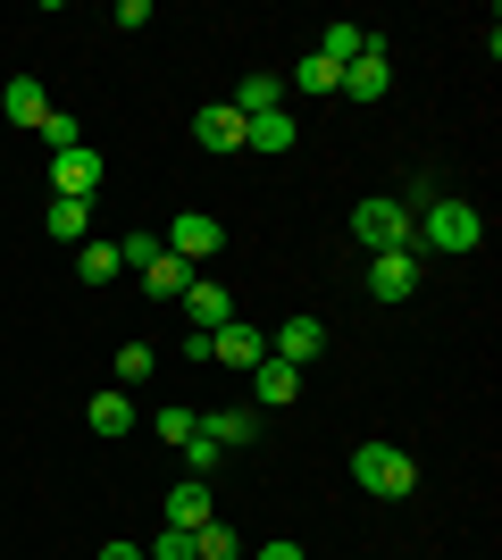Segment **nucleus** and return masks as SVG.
Masks as SVG:
<instances>
[{
  "label": "nucleus",
  "mask_w": 502,
  "mask_h": 560,
  "mask_svg": "<svg viewBox=\"0 0 502 560\" xmlns=\"http://www.w3.org/2000/svg\"><path fill=\"white\" fill-rule=\"evenodd\" d=\"M352 486L377 493V502H402V493H419V460H410L402 444H360L352 452Z\"/></svg>",
  "instance_id": "obj_1"
},
{
  "label": "nucleus",
  "mask_w": 502,
  "mask_h": 560,
  "mask_svg": "<svg viewBox=\"0 0 502 560\" xmlns=\"http://www.w3.org/2000/svg\"><path fill=\"white\" fill-rule=\"evenodd\" d=\"M410 234H419V218H410L402 201H360V210H352V243L369 259H377V252H419Z\"/></svg>",
  "instance_id": "obj_2"
},
{
  "label": "nucleus",
  "mask_w": 502,
  "mask_h": 560,
  "mask_svg": "<svg viewBox=\"0 0 502 560\" xmlns=\"http://www.w3.org/2000/svg\"><path fill=\"white\" fill-rule=\"evenodd\" d=\"M410 243H428V252H478L486 243V218L469 210V201H435V210H419V234H410Z\"/></svg>",
  "instance_id": "obj_3"
},
{
  "label": "nucleus",
  "mask_w": 502,
  "mask_h": 560,
  "mask_svg": "<svg viewBox=\"0 0 502 560\" xmlns=\"http://www.w3.org/2000/svg\"><path fill=\"white\" fill-rule=\"evenodd\" d=\"M160 243H167V252H176V259H185V268H201V259H218V243H226V226H218L210 210H185V218H176V226L160 234Z\"/></svg>",
  "instance_id": "obj_4"
},
{
  "label": "nucleus",
  "mask_w": 502,
  "mask_h": 560,
  "mask_svg": "<svg viewBox=\"0 0 502 560\" xmlns=\"http://www.w3.org/2000/svg\"><path fill=\"white\" fill-rule=\"evenodd\" d=\"M335 93H352V101H385L394 93V59H385V34H369V50H360L352 68H343V84Z\"/></svg>",
  "instance_id": "obj_5"
},
{
  "label": "nucleus",
  "mask_w": 502,
  "mask_h": 560,
  "mask_svg": "<svg viewBox=\"0 0 502 560\" xmlns=\"http://www.w3.org/2000/svg\"><path fill=\"white\" fill-rule=\"evenodd\" d=\"M50 192H59V201H93V192H101V160H93V142L50 160Z\"/></svg>",
  "instance_id": "obj_6"
},
{
  "label": "nucleus",
  "mask_w": 502,
  "mask_h": 560,
  "mask_svg": "<svg viewBox=\"0 0 502 560\" xmlns=\"http://www.w3.org/2000/svg\"><path fill=\"white\" fill-rule=\"evenodd\" d=\"M369 293L377 302H410L419 293V252H377L369 259Z\"/></svg>",
  "instance_id": "obj_7"
},
{
  "label": "nucleus",
  "mask_w": 502,
  "mask_h": 560,
  "mask_svg": "<svg viewBox=\"0 0 502 560\" xmlns=\"http://www.w3.org/2000/svg\"><path fill=\"white\" fill-rule=\"evenodd\" d=\"M210 360H218V369H260V360H268V335L243 327V318H226V327L210 335Z\"/></svg>",
  "instance_id": "obj_8"
},
{
  "label": "nucleus",
  "mask_w": 502,
  "mask_h": 560,
  "mask_svg": "<svg viewBox=\"0 0 502 560\" xmlns=\"http://www.w3.org/2000/svg\"><path fill=\"white\" fill-rule=\"evenodd\" d=\"M185 318H192L201 335H218L226 318H235V293H226L218 277H192V284H185Z\"/></svg>",
  "instance_id": "obj_9"
},
{
  "label": "nucleus",
  "mask_w": 502,
  "mask_h": 560,
  "mask_svg": "<svg viewBox=\"0 0 502 560\" xmlns=\"http://www.w3.org/2000/svg\"><path fill=\"white\" fill-rule=\"evenodd\" d=\"M318 351H327V327H318V318H285V327L268 335V360H293V369L318 360Z\"/></svg>",
  "instance_id": "obj_10"
},
{
  "label": "nucleus",
  "mask_w": 502,
  "mask_h": 560,
  "mask_svg": "<svg viewBox=\"0 0 502 560\" xmlns=\"http://www.w3.org/2000/svg\"><path fill=\"white\" fill-rule=\"evenodd\" d=\"M192 142H201V151H218V160H226V151H243V117L226 109V101H210V109L192 117Z\"/></svg>",
  "instance_id": "obj_11"
},
{
  "label": "nucleus",
  "mask_w": 502,
  "mask_h": 560,
  "mask_svg": "<svg viewBox=\"0 0 502 560\" xmlns=\"http://www.w3.org/2000/svg\"><path fill=\"white\" fill-rule=\"evenodd\" d=\"M226 109H235V117H268V109H285V75H243L235 93H226Z\"/></svg>",
  "instance_id": "obj_12"
},
{
  "label": "nucleus",
  "mask_w": 502,
  "mask_h": 560,
  "mask_svg": "<svg viewBox=\"0 0 502 560\" xmlns=\"http://www.w3.org/2000/svg\"><path fill=\"white\" fill-rule=\"evenodd\" d=\"M84 427H93V435H135V394H118V385L93 394L84 401Z\"/></svg>",
  "instance_id": "obj_13"
},
{
  "label": "nucleus",
  "mask_w": 502,
  "mask_h": 560,
  "mask_svg": "<svg viewBox=\"0 0 502 560\" xmlns=\"http://www.w3.org/2000/svg\"><path fill=\"white\" fill-rule=\"evenodd\" d=\"M43 84H34V75H9V84H0V117H9V126H43Z\"/></svg>",
  "instance_id": "obj_14"
},
{
  "label": "nucleus",
  "mask_w": 502,
  "mask_h": 560,
  "mask_svg": "<svg viewBox=\"0 0 502 560\" xmlns=\"http://www.w3.org/2000/svg\"><path fill=\"white\" fill-rule=\"evenodd\" d=\"M243 151H260V160L293 151V117H285V109H268V117H243Z\"/></svg>",
  "instance_id": "obj_15"
},
{
  "label": "nucleus",
  "mask_w": 502,
  "mask_h": 560,
  "mask_svg": "<svg viewBox=\"0 0 502 560\" xmlns=\"http://www.w3.org/2000/svg\"><path fill=\"white\" fill-rule=\"evenodd\" d=\"M201 518H218V511H210V477H185V486L167 493V527H185V536H192Z\"/></svg>",
  "instance_id": "obj_16"
},
{
  "label": "nucleus",
  "mask_w": 502,
  "mask_h": 560,
  "mask_svg": "<svg viewBox=\"0 0 502 560\" xmlns=\"http://www.w3.org/2000/svg\"><path fill=\"white\" fill-rule=\"evenodd\" d=\"M192 277H201V268H185L176 252H160V259L143 268V293H151V302H185V284H192Z\"/></svg>",
  "instance_id": "obj_17"
},
{
  "label": "nucleus",
  "mask_w": 502,
  "mask_h": 560,
  "mask_svg": "<svg viewBox=\"0 0 502 560\" xmlns=\"http://www.w3.org/2000/svg\"><path fill=\"white\" fill-rule=\"evenodd\" d=\"M201 435H210L218 452H235V444H252V435H260V410H210V419H201Z\"/></svg>",
  "instance_id": "obj_18"
},
{
  "label": "nucleus",
  "mask_w": 502,
  "mask_h": 560,
  "mask_svg": "<svg viewBox=\"0 0 502 560\" xmlns=\"http://www.w3.org/2000/svg\"><path fill=\"white\" fill-rule=\"evenodd\" d=\"M43 226L59 234V243H93V201H59V192H50Z\"/></svg>",
  "instance_id": "obj_19"
},
{
  "label": "nucleus",
  "mask_w": 502,
  "mask_h": 560,
  "mask_svg": "<svg viewBox=\"0 0 502 560\" xmlns=\"http://www.w3.org/2000/svg\"><path fill=\"white\" fill-rule=\"evenodd\" d=\"M252 376H260V410H285V401L302 394V369H293V360H260Z\"/></svg>",
  "instance_id": "obj_20"
},
{
  "label": "nucleus",
  "mask_w": 502,
  "mask_h": 560,
  "mask_svg": "<svg viewBox=\"0 0 502 560\" xmlns=\"http://www.w3.org/2000/svg\"><path fill=\"white\" fill-rule=\"evenodd\" d=\"M75 277H84V284H118L126 277V268H118V243H101V234H93V243H75Z\"/></svg>",
  "instance_id": "obj_21"
},
{
  "label": "nucleus",
  "mask_w": 502,
  "mask_h": 560,
  "mask_svg": "<svg viewBox=\"0 0 502 560\" xmlns=\"http://www.w3.org/2000/svg\"><path fill=\"white\" fill-rule=\"evenodd\" d=\"M192 560H243V536L226 518H201V527H192Z\"/></svg>",
  "instance_id": "obj_22"
},
{
  "label": "nucleus",
  "mask_w": 502,
  "mask_h": 560,
  "mask_svg": "<svg viewBox=\"0 0 502 560\" xmlns=\"http://www.w3.org/2000/svg\"><path fill=\"white\" fill-rule=\"evenodd\" d=\"M360 50H369V25H327V34H318V59H327V68H352Z\"/></svg>",
  "instance_id": "obj_23"
},
{
  "label": "nucleus",
  "mask_w": 502,
  "mask_h": 560,
  "mask_svg": "<svg viewBox=\"0 0 502 560\" xmlns=\"http://www.w3.org/2000/svg\"><path fill=\"white\" fill-rule=\"evenodd\" d=\"M34 135L50 142V160H59V151H84V126H75L68 109H43V126H34Z\"/></svg>",
  "instance_id": "obj_24"
},
{
  "label": "nucleus",
  "mask_w": 502,
  "mask_h": 560,
  "mask_svg": "<svg viewBox=\"0 0 502 560\" xmlns=\"http://www.w3.org/2000/svg\"><path fill=\"white\" fill-rule=\"evenodd\" d=\"M109 369H118V394H135V385H143V376L160 369V351H151V343H126L118 360H109Z\"/></svg>",
  "instance_id": "obj_25"
},
{
  "label": "nucleus",
  "mask_w": 502,
  "mask_h": 560,
  "mask_svg": "<svg viewBox=\"0 0 502 560\" xmlns=\"http://www.w3.org/2000/svg\"><path fill=\"white\" fill-rule=\"evenodd\" d=\"M151 435H160V444H176V452H185L192 435H201V419H192V410H151Z\"/></svg>",
  "instance_id": "obj_26"
},
{
  "label": "nucleus",
  "mask_w": 502,
  "mask_h": 560,
  "mask_svg": "<svg viewBox=\"0 0 502 560\" xmlns=\"http://www.w3.org/2000/svg\"><path fill=\"white\" fill-rule=\"evenodd\" d=\"M160 252H167L160 234H126V243H118V268H135V277H143V268H151Z\"/></svg>",
  "instance_id": "obj_27"
},
{
  "label": "nucleus",
  "mask_w": 502,
  "mask_h": 560,
  "mask_svg": "<svg viewBox=\"0 0 502 560\" xmlns=\"http://www.w3.org/2000/svg\"><path fill=\"white\" fill-rule=\"evenodd\" d=\"M293 84H302V93H335V84H343V68H327V59H302V68H293Z\"/></svg>",
  "instance_id": "obj_28"
},
{
  "label": "nucleus",
  "mask_w": 502,
  "mask_h": 560,
  "mask_svg": "<svg viewBox=\"0 0 502 560\" xmlns=\"http://www.w3.org/2000/svg\"><path fill=\"white\" fill-rule=\"evenodd\" d=\"M143 560H192V536H185V527H160V544H151Z\"/></svg>",
  "instance_id": "obj_29"
},
{
  "label": "nucleus",
  "mask_w": 502,
  "mask_h": 560,
  "mask_svg": "<svg viewBox=\"0 0 502 560\" xmlns=\"http://www.w3.org/2000/svg\"><path fill=\"white\" fill-rule=\"evenodd\" d=\"M210 468H218V444H210V435H192V444H185V477H210Z\"/></svg>",
  "instance_id": "obj_30"
},
{
  "label": "nucleus",
  "mask_w": 502,
  "mask_h": 560,
  "mask_svg": "<svg viewBox=\"0 0 502 560\" xmlns=\"http://www.w3.org/2000/svg\"><path fill=\"white\" fill-rule=\"evenodd\" d=\"M252 560H311V552H302V544H260Z\"/></svg>",
  "instance_id": "obj_31"
},
{
  "label": "nucleus",
  "mask_w": 502,
  "mask_h": 560,
  "mask_svg": "<svg viewBox=\"0 0 502 560\" xmlns=\"http://www.w3.org/2000/svg\"><path fill=\"white\" fill-rule=\"evenodd\" d=\"M101 560H143V544H101Z\"/></svg>",
  "instance_id": "obj_32"
}]
</instances>
